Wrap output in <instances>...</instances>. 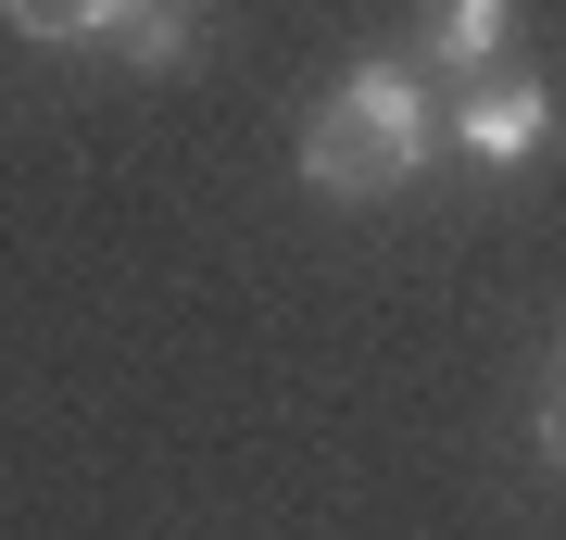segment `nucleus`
Here are the masks:
<instances>
[{"instance_id":"7ed1b4c3","label":"nucleus","mask_w":566,"mask_h":540,"mask_svg":"<svg viewBox=\"0 0 566 540\" xmlns=\"http://www.w3.org/2000/svg\"><path fill=\"white\" fill-rule=\"evenodd\" d=\"M504 51H516V0H428V63L453 88L504 76Z\"/></svg>"},{"instance_id":"39448f33","label":"nucleus","mask_w":566,"mask_h":540,"mask_svg":"<svg viewBox=\"0 0 566 540\" xmlns=\"http://www.w3.org/2000/svg\"><path fill=\"white\" fill-rule=\"evenodd\" d=\"M0 13H13V39L76 51V39H114V13H126V0H0Z\"/></svg>"},{"instance_id":"20e7f679","label":"nucleus","mask_w":566,"mask_h":540,"mask_svg":"<svg viewBox=\"0 0 566 540\" xmlns=\"http://www.w3.org/2000/svg\"><path fill=\"white\" fill-rule=\"evenodd\" d=\"M202 39H214V25H202V0H126L102 51H126L139 76H177V63H202Z\"/></svg>"},{"instance_id":"f03ea898","label":"nucleus","mask_w":566,"mask_h":540,"mask_svg":"<svg viewBox=\"0 0 566 540\" xmlns=\"http://www.w3.org/2000/svg\"><path fill=\"white\" fill-rule=\"evenodd\" d=\"M554 88L542 76H479V88H453L441 100V151H465V163H491V177H504V163H528L554 139Z\"/></svg>"},{"instance_id":"423d86ee","label":"nucleus","mask_w":566,"mask_h":540,"mask_svg":"<svg viewBox=\"0 0 566 540\" xmlns=\"http://www.w3.org/2000/svg\"><path fill=\"white\" fill-rule=\"evenodd\" d=\"M528 441H542V465L566 478V340H554V378H542V415H528Z\"/></svg>"},{"instance_id":"f257e3e1","label":"nucleus","mask_w":566,"mask_h":540,"mask_svg":"<svg viewBox=\"0 0 566 540\" xmlns=\"http://www.w3.org/2000/svg\"><path fill=\"white\" fill-rule=\"evenodd\" d=\"M441 163V100H428L403 63H353L340 88L303 114V189L327 201H390Z\"/></svg>"}]
</instances>
